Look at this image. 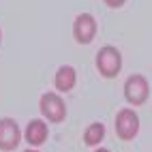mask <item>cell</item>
Here are the masks:
<instances>
[{"label":"cell","mask_w":152,"mask_h":152,"mask_svg":"<svg viewBox=\"0 0 152 152\" xmlns=\"http://www.w3.org/2000/svg\"><path fill=\"white\" fill-rule=\"evenodd\" d=\"M96 69L103 77H109V79L116 77L120 73V69H122V56H120V52L111 45L103 47L96 54Z\"/></svg>","instance_id":"6da1fadb"},{"label":"cell","mask_w":152,"mask_h":152,"mask_svg":"<svg viewBox=\"0 0 152 152\" xmlns=\"http://www.w3.org/2000/svg\"><path fill=\"white\" fill-rule=\"evenodd\" d=\"M148 82L144 75H131L124 84V96L131 105H144L146 99H148Z\"/></svg>","instance_id":"7a4b0ae2"},{"label":"cell","mask_w":152,"mask_h":152,"mask_svg":"<svg viewBox=\"0 0 152 152\" xmlns=\"http://www.w3.org/2000/svg\"><path fill=\"white\" fill-rule=\"evenodd\" d=\"M139 131V118L133 109H120L116 116V133L120 139H133Z\"/></svg>","instance_id":"3957f363"},{"label":"cell","mask_w":152,"mask_h":152,"mask_svg":"<svg viewBox=\"0 0 152 152\" xmlns=\"http://www.w3.org/2000/svg\"><path fill=\"white\" fill-rule=\"evenodd\" d=\"M41 111H43V116L49 120V122H62L64 116H66V105L58 94L45 92L41 96Z\"/></svg>","instance_id":"277c9868"},{"label":"cell","mask_w":152,"mask_h":152,"mask_svg":"<svg viewBox=\"0 0 152 152\" xmlns=\"http://www.w3.org/2000/svg\"><path fill=\"white\" fill-rule=\"evenodd\" d=\"M73 34H75V41L77 43H90L94 39L96 34V22H94V17L92 15H88V13H82V15H77L75 17V24H73Z\"/></svg>","instance_id":"5b68a950"},{"label":"cell","mask_w":152,"mask_h":152,"mask_svg":"<svg viewBox=\"0 0 152 152\" xmlns=\"http://www.w3.org/2000/svg\"><path fill=\"white\" fill-rule=\"evenodd\" d=\"M19 139H22V133H19L15 120L11 118L0 120V150H15Z\"/></svg>","instance_id":"8992f818"},{"label":"cell","mask_w":152,"mask_h":152,"mask_svg":"<svg viewBox=\"0 0 152 152\" xmlns=\"http://www.w3.org/2000/svg\"><path fill=\"white\" fill-rule=\"evenodd\" d=\"M47 139V124L43 120H32L26 126V141L30 146H41Z\"/></svg>","instance_id":"52a82bcc"},{"label":"cell","mask_w":152,"mask_h":152,"mask_svg":"<svg viewBox=\"0 0 152 152\" xmlns=\"http://www.w3.org/2000/svg\"><path fill=\"white\" fill-rule=\"evenodd\" d=\"M75 79H77V73L73 66H60L56 71V77H54V84L60 92H69V90H73L75 86Z\"/></svg>","instance_id":"ba28073f"},{"label":"cell","mask_w":152,"mask_h":152,"mask_svg":"<svg viewBox=\"0 0 152 152\" xmlns=\"http://www.w3.org/2000/svg\"><path fill=\"white\" fill-rule=\"evenodd\" d=\"M103 137H105V126L101 124V122L90 124V126L86 129V133H84V141H86L88 146H96V144H101V141H103Z\"/></svg>","instance_id":"9c48e42d"},{"label":"cell","mask_w":152,"mask_h":152,"mask_svg":"<svg viewBox=\"0 0 152 152\" xmlns=\"http://www.w3.org/2000/svg\"><path fill=\"white\" fill-rule=\"evenodd\" d=\"M126 2V0H105V4L107 7H111V9H118V7H122Z\"/></svg>","instance_id":"30bf717a"},{"label":"cell","mask_w":152,"mask_h":152,"mask_svg":"<svg viewBox=\"0 0 152 152\" xmlns=\"http://www.w3.org/2000/svg\"><path fill=\"white\" fill-rule=\"evenodd\" d=\"M94 152H109V150H105V148H99V150H94Z\"/></svg>","instance_id":"8fae6325"},{"label":"cell","mask_w":152,"mask_h":152,"mask_svg":"<svg viewBox=\"0 0 152 152\" xmlns=\"http://www.w3.org/2000/svg\"><path fill=\"white\" fill-rule=\"evenodd\" d=\"M24 152H39V150H24Z\"/></svg>","instance_id":"7c38bea8"},{"label":"cell","mask_w":152,"mask_h":152,"mask_svg":"<svg viewBox=\"0 0 152 152\" xmlns=\"http://www.w3.org/2000/svg\"><path fill=\"white\" fill-rule=\"evenodd\" d=\"M0 39H2V32H0Z\"/></svg>","instance_id":"4fadbf2b"}]
</instances>
